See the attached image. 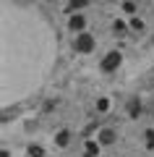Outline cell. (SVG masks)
Masks as SVG:
<instances>
[{
    "instance_id": "cell-1",
    "label": "cell",
    "mask_w": 154,
    "mask_h": 157,
    "mask_svg": "<svg viewBox=\"0 0 154 157\" xmlns=\"http://www.w3.org/2000/svg\"><path fill=\"white\" fill-rule=\"evenodd\" d=\"M76 50L78 52H92L94 50V37H92V34H86V32L76 34Z\"/></svg>"
},
{
    "instance_id": "cell-2",
    "label": "cell",
    "mask_w": 154,
    "mask_h": 157,
    "mask_svg": "<svg viewBox=\"0 0 154 157\" xmlns=\"http://www.w3.org/2000/svg\"><path fill=\"white\" fill-rule=\"evenodd\" d=\"M120 52H107V58L102 60V71H112V68H118L120 66Z\"/></svg>"
},
{
    "instance_id": "cell-3",
    "label": "cell",
    "mask_w": 154,
    "mask_h": 157,
    "mask_svg": "<svg viewBox=\"0 0 154 157\" xmlns=\"http://www.w3.org/2000/svg\"><path fill=\"white\" fill-rule=\"evenodd\" d=\"M84 24H86V18H84L81 13H76V16H71V21H68V26H71L73 32H81V29H84Z\"/></svg>"
},
{
    "instance_id": "cell-4",
    "label": "cell",
    "mask_w": 154,
    "mask_h": 157,
    "mask_svg": "<svg viewBox=\"0 0 154 157\" xmlns=\"http://www.w3.org/2000/svg\"><path fill=\"white\" fill-rule=\"evenodd\" d=\"M99 141H102V144H112V141H115V131L105 128L102 134H99Z\"/></svg>"
},
{
    "instance_id": "cell-5",
    "label": "cell",
    "mask_w": 154,
    "mask_h": 157,
    "mask_svg": "<svg viewBox=\"0 0 154 157\" xmlns=\"http://www.w3.org/2000/svg\"><path fill=\"white\" fill-rule=\"evenodd\" d=\"M55 141H58V147H68V141H71V134H68V131H60V134L55 136Z\"/></svg>"
},
{
    "instance_id": "cell-6",
    "label": "cell",
    "mask_w": 154,
    "mask_h": 157,
    "mask_svg": "<svg viewBox=\"0 0 154 157\" xmlns=\"http://www.w3.org/2000/svg\"><path fill=\"white\" fill-rule=\"evenodd\" d=\"M94 155H99V144L97 141H86V155L84 157H94Z\"/></svg>"
},
{
    "instance_id": "cell-7",
    "label": "cell",
    "mask_w": 154,
    "mask_h": 157,
    "mask_svg": "<svg viewBox=\"0 0 154 157\" xmlns=\"http://www.w3.org/2000/svg\"><path fill=\"white\" fill-rule=\"evenodd\" d=\"M128 113L136 118L138 113H141V102H138V100H131V102H128Z\"/></svg>"
},
{
    "instance_id": "cell-8",
    "label": "cell",
    "mask_w": 154,
    "mask_h": 157,
    "mask_svg": "<svg viewBox=\"0 0 154 157\" xmlns=\"http://www.w3.org/2000/svg\"><path fill=\"white\" fill-rule=\"evenodd\" d=\"M29 157H44V149L42 147H29Z\"/></svg>"
},
{
    "instance_id": "cell-9",
    "label": "cell",
    "mask_w": 154,
    "mask_h": 157,
    "mask_svg": "<svg viewBox=\"0 0 154 157\" xmlns=\"http://www.w3.org/2000/svg\"><path fill=\"white\" fill-rule=\"evenodd\" d=\"M144 139H146V147H154V128H149L144 134Z\"/></svg>"
},
{
    "instance_id": "cell-10",
    "label": "cell",
    "mask_w": 154,
    "mask_h": 157,
    "mask_svg": "<svg viewBox=\"0 0 154 157\" xmlns=\"http://www.w3.org/2000/svg\"><path fill=\"white\" fill-rule=\"evenodd\" d=\"M131 29L141 32V29H144V21H141V18H131Z\"/></svg>"
},
{
    "instance_id": "cell-11",
    "label": "cell",
    "mask_w": 154,
    "mask_h": 157,
    "mask_svg": "<svg viewBox=\"0 0 154 157\" xmlns=\"http://www.w3.org/2000/svg\"><path fill=\"white\" fill-rule=\"evenodd\" d=\"M112 29H115V34H123V32H126V24H123V21H115V24H112Z\"/></svg>"
},
{
    "instance_id": "cell-12",
    "label": "cell",
    "mask_w": 154,
    "mask_h": 157,
    "mask_svg": "<svg viewBox=\"0 0 154 157\" xmlns=\"http://www.w3.org/2000/svg\"><path fill=\"white\" fill-rule=\"evenodd\" d=\"M107 107H110V102H107V100H99V102H97V110H99V113H105Z\"/></svg>"
},
{
    "instance_id": "cell-13",
    "label": "cell",
    "mask_w": 154,
    "mask_h": 157,
    "mask_svg": "<svg viewBox=\"0 0 154 157\" xmlns=\"http://www.w3.org/2000/svg\"><path fill=\"white\" fill-rule=\"evenodd\" d=\"M123 11H126V13H133V11H136V6H133V3H123Z\"/></svg>"
},
{
    "instance_id": "cell-14",
    "label": "cell",
    "mask_w": 154,
    "mask_h": 157,
    "mask_svg": "<svg viewBox=\"0 0 154 157\" xmlns=\"http://www.w3.org/2000/svg\"><path fill=\"white\" fill-rule=\"evenodd\" d=\"M84 3H86V0H73V3H71V8H81Z\"/></svg>"
}]
</instances>
